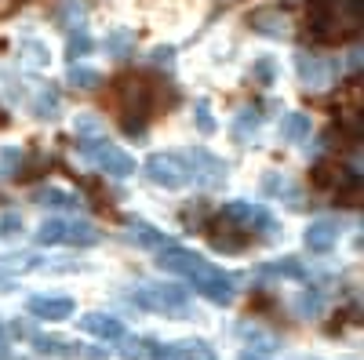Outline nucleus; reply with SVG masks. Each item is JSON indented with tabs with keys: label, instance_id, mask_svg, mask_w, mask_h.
I'll return each mask as SVG.
<instances>
[{
	"label": "nucleus",
	"instance_id": "nucleus-1",
	"mask_svg": "<svg viewBox=\"0 0 364 360\" xmlns=\"http://www.w3.org/2000/svg\"><path fill=\"white\" fill-rule=\"evenodd\" d=\"M306 11L317 44H343L360 33V0H310Z\"/></svg>",
	"mask_w": 364,
	"mask_h": 360
},
{
	"label": "nucleus",
	"instance_id": "nucleus-2",
	"mask_svg": "<svg viewBox=\"0 0 364 360\" xmlns=\"http://www.w3.org/2000/svg\"><path fill=\"white\" fill-rule=\"evenodd\" d=\"M113 106L120 113V124L132 131V138H142V124L149 116V106H154V87H149L142 77H120L113 84Z\"/></svg>",
	"mask_w": 364,
	"mask_h": 360
},
{
	"label": "nucleus",
	"instance_id": "nucleus-3",
	"mask_svg": "<svg viewBox=\"0 0 364 360\" xmlns=\"http://www.w3.org/2000/svg\"><path fill=\"white\" fill-rule=\"evenodd\" d=\"M135 302L149 313H161V317H190L186 288H178V284H146L135 291Z\"/></svg>",
	"mask_w": 364,
	"mask_h": 360
},
{
	"label": "nucleus",
	"instance_id": "nucleus-4",
	"mask_svg": "<svg viewBox=\"0 0 364 360\" xmlns=\"http://www.w3.org/2000/svg\"><path fill=\"white\" fill-rule=\"evenodd\" d=\"M80 153L95 164L99 171H106V175H113V178L135 175V157L124 153L120 146H113L109 138H84V142H80Z\"/></svg>",
	"mask_w": 364,
	"mask_h": 360
},
{
	"label": "nucleus",
	"instance_id": "nucleus-5",
	"mask_svg": "<svg viewBox=\"0 0 364 360\" xmlns=\"http://www.w3.org/2000/svg\"><path fill=\"white\" fill-rule=\"evenodd\" d=\"M223 215H230L240 229H245L248 236H255V240H277V236H281V222L273 219L266 207H259V204L233 200V204L223 207Z\"/></svg>",
	"mask_w": 364,
	"mask_h": 360
},
{
	"label": "nucleus",
	"instance_id": "nucleus-6",
	"mask_svg": "<svg viewBox=\"0 0 364 360\" xmlns=\"http://www.w3.org/2000/svg\"><path fill=\"white\" fill-rule=\"evenodd\" d=\"M146 178L154 186H164V190H182L190 186V171H186V160L178 153H154L146 160Z\"/></svg>",
	"mask_w": 364,
	"mask_h": 360
},
{
	"label": "nucleus",
	"instance_id": "nucleus-7",
	"mask_svg": "<svg viewBox=\"0 0 364 360\" xmlns=\"http://www.w3.org/2000/svg\"><path fill=\"white\" fill-rule=\"evenodd\" d=\"M190 284L204 295V298H211V302H219V306H230L233 302V295H237V277L233 273H223L219 266H204L200 273H193L190 277Z\"/></svg>",
	"mask_w": 364,
	"mask_h": 360
},
{
	"label": "nucleus",
	"instance_id": "nucleus-8",
	"mask_svg": "<svg viewBox=\"0 0 364 360\" xmlns=\"http://www.w3.org/2000/svg\"><path fill=\"white\" fill-rule=\"evenodd\" d=\"M182 160H186V171H190V178H193L197 186L219 190V186L226 182V164H223L215 153H208V149H190Z\"/></svg>",
	"mask_w": 364,
	"mask_h": 360
},
{
	"label": "nucleus",
	"instance_id": "nucleus-9",
	"mask_svg": "<svg viewBox=\"0 0 364 360\" xmlns=\"http://www.w3.org/2000/svg\"><path fill=\"white\" fill-rule=\"evenodd\" d=\"M154 262H157V269H164V273L186 277V280H190L193 273H200V269L208 266L204 255H197V251H190V248H178V244H168V251H157Z\"/></svg>",
	"mask_w": 364,
	"mask_h": 360
},
{
	"label": "nucleus",
	"instance_id": "nucleus-10",
	"mask_svg": "<svg viewBox=\"0 0 364 360\" xmlns=\"http://www.w3.org/2000/svg\"><path fill=\"white\" fill-rule=\"evenodd\" d=\"M77 310V302L70 295H29L26 298V313L37 317V320H48V324H63L70 320Z\"/></svg>",
	"mask_w": 364,
	"mask_h": 360
},
{
	"label": "nucleus",
	"instance_id": "nucleus-11",
	"mask_svg": "<svg viewBox=\"0 0 364 360\" xmlns=\"http://www.w3.org/2000/svg\"><path fill=\"white\" fill-rule=\"evenodd\" d=\"M295 70H299V80L306 84L310 92H321V87H328L331 77H336V62H328L321 55H310V51L295 55Z\"/></svg>",
	"mask_w": 364,
	"mask_h": 360
},
{
	"label": "nucleus",
	"instance_id": "nucleus-12",
	"mask_svg": "<svg viewBox=\"0 0 364 360\" xmlns=\"http://www.w3.org/2000/svg\"><path fill=\"white\" fill-rule=\"evenodd\" d=\"M343 226L336 219H317L306 226V233H302V244H306L310 255H328L331 248H336V240H339Z\"/></svg>",
	"mask_w": 364,
	"mask_h": 360
},
{
	"label": "nucleus",
	"instance_id": "nucleus-13",
	"mask_svg": "<svg viewBox=\"0 0 364 360\" xmlns=\"http://www.w3.org/2000/svg\"><path fill=\"white\" fill-rule=\"evenodd\" d=\"M208 236H211V244H215V248H223V251H240V248H245L248 244V233L245 229H240L230 215H215V219H211V229H208Z\"/></svg>",
	"mask_w": 364,
	"mask_h": 360
},
{
	"label": "nucleus",
	"instance_id": "nucleus-14",
	"mask_svg": "<svg viewBox=\"0 0 364 360\" xmlns=\"http://www.w3.org/2000/svg\"><path fill=\"white\" fill-rule=\"evenodd\" d=\"M77 327L84 335H95L102 342H117L120 335H124V324H120L117 317H109V313H87V317L77 320Z\"/></svg>",
	"mask_w": 364,
	"mask_h": 360
},
{
	"label": "nucleus",
	"instance_id": "nucleus-15",
	"mask_svg": "<svg viewBox=\"0 0 364 360\" xmlns=\"http://www.w3.org/2000/svg\"><path fill=\"white\" fill-rule=\"evenodd\" d=\"M252 29H255V33H262V37L281 40V37L291 33V22L281 11H259V15H252Z\"/></svg>",
	"mask_w": 364,
	"mask_h": 360
},
{
	"label": "nucleus",
	"instance_id": "nucleus-16",
	"mask_svg": "<svg viewBox=\"0 0 364 360\" xmlns=\"http://www.w3.org/2000/svg\"><path fill=\"white\" fill-rule=\"evenodd\" d=\"M99 229L91 226V222H77V219H66V226H63V244H70V248H91V244H99Z\"/></svg>",
	"mask_w": 364,
	"mask_h": 360
},
{
	"label": "nucleus",
	"instance_id": "nucleus-17",
	"mask_svg": "<svg viewBox=\"0 0 364 360\" xmlns=\"http://www.w3.org/2000/svg\"><path fill=\"white\" fill-rule=\"evenodd\" d=\"M310 135H314L310 113H284L281 116V138L284 142H306Z\"/></svg>",
	"mask_w": 364,
	"mask_h": 360
},
{
	"label": "nucleus",
	"instance_id": "nucleus-18",
	"mask_svg": "<svg viewBox=\"0 0 364 360\" xmlns=\"http://www.w3.org/2000/svg\"><path fill=\"white\" fill-rule=\"evenodd\" d=\"M262 193L266 197H273V200H288L291 207H299V197H295V186H291V178L288 175H281V171H266L262 175Z\"/></svg>",
	"mask_w": 364,
	"mask_h": 360
},
{
	"label": "nucleus",
	"instance_id": "nucleus-19",
	"mask_svg": "<svg viewBox=\"0 0 364 360\" xmlns=\"http://www.w3.org/2000/svg\"><path fill=\"white\" fill-rule=\"evenodd\" d=\"M128 233H132L135 244H139V248H146V251H154V248H168V244H171V240H168L161 229H154V226L142 222V219H132Z\"/></svg>",
	"mask_w": 364,
	"mask_h": 360
},
{
	"label": "nucleus",
	"instance_id": "nucleus-20",
	"mask_svg": "<svg viewBox=\"0 0 364 360\" xmlns=\"http://www.w3.org/2000/svg\"><path fill=\"white\" fill-rule=\"evenodd\" d=\"M37 204L58 207V212H80V197H77V193H66V190H58V186L41 190V193H37Z\"/></svg>",
	"mask_w": 364,
	"mask_h": 360
},
{
	"label": "nucleus",
	"instance_id": "nucleus-21",
	"mask_svg": "<svg viewBox=\"0 0 364 360\" xmlns=\"http://www.w3.org/2000/svg\"><path fill=\"white\" fill-rule=\"evenodd\" d=\"M259 273H266V277H291V280H306V266H302L299 258H281V262H266V266H259Z\"/></svg>",
	"mask_w": 364,
	"mask_h": 360
},
{
	"label": "nucleus",
	"instance_id": "nucleus-22",
	"mask_svg": "<svg viewBox=\"0 0 364 360\" xmlns=\"http://www.w3.org/2000/svg\"><path fill=\"white\" fill-rule=\"evenodd\" d=\"M135 51V33L132 29H113V33L106 37V55L109 58H128Z\"/></svg>",
	"mask_w": 364,
	"mask_h": 360
},
{
	"label": "nucleus",
	"instance_id": "nucleus-23",
	"mask_svg": "<svg viewBox=\"0 0 364 360\" xmlns=\"http://www.w3.org/2000/svg\"><path fill=\"white\" fill-rule=\"evenodd\" d=\"M18 58H22L26 66H33V70H44L51 62V55H48V48L41 40H22L18 44Z\"/></svg>",
	"mask_w": 364,
	"mask_h": 360
},
{
	"label": "nucleus",
	"instance_id": "nucleus-24",
	"mask_svg": "<svg viewBox=\"0 0 364 360\" xmlns=\"http://www.w3.org/2000/svg\"><path fill=\"white\" fill-rule=\"evenodd\" d=\"M175 360H215V349L200 339H186L175 346Z\"/></svg>",
	"mask_w": 364,
	"mask_h": 360
},
{
	"label": "nucleus",
	"instance_id": "nucleus-25",
	"mask_svg": "<svg viewBox=\"0 0 364 360\" xmlns=\"http://www.w3.org/2000/svg\"><path fill=\"white\" fill-rule=\"evenodd\" d=\"M339 182H343V168H339V164L321 160V164L314 168V186H321V190H339Z\"/></svg>",
	"mask_w": 364,
	"mask_h": 360
},
{
	"label": "nucleus",
	"instance_id": "nucleus-26",
	"mask_svg": "<svg viewBox=\"0 0 364 360\" xmlns=\"http://www.w3.org/2000/svg\"><path fill=\"white\" fill-rule=\"evenodd\" d=\"M255 131H259V113H252V109L237 113V120H233V138H237V142H252Z\"/></svg>",
	"mask_w": 364,
	"mask_h": 360
},
{
	"label": "nucleus",
	"instance_id": "nucleus-27",
	"mask_svg": "<svg viewBox=\"0 0 364 360\" xmlns=\"http://www.w3.org/2000/svg\"><path fill=\"white\" fill-rule=\"evenodd\" d=\"M70 84L80 87V92H95V87L102 84V73L91 70V66H70Z\"/></svg>",
	"mask_w": 364,
	"mask_h": 360
},
{
	"label": "nucleus",
	"instance_id": "nucleus-28",
	"mask_svg": "<svg viewBox=\"0 0 364 360\" xmlns=\"http://www.w3.org/2000/svg\"><path fill=\"white\" fill-rule=\"evenodd\" d=\"M33 113L44 116V120H55V116H58V92H55V87H41V92H37Z\"/></svg>",
	"mask_w": 364,
	"mask_h": 360
},
{
	"label": "nucleus",
	"instance_id": "nucleus-29",
	"mask_svg": "<svg viewBox=\"0 0 364 360\" xmlns=\"http://www.w3.org/2000/svg\"><path fill=\"white\" fill-rule=\"evenodd\" d=\"M120 356L124 360H149V342L154 339H128V335H120Z\"/></svg>",
	"mask_w": 364,
	"mask_h": 360
},
{
	"label": "nucleus",
	"instance_id": "nucleus-30",
	"mask_svg": "<svg viewBox=\"0 0 364 360\" xmlns=\"http://www.w3.org/2000/svg\"><path fill=\"white\" fill-rule=\"evenodd\" d=\"M73 131L80 135V142H84V138H106L102 120H99V116H91V113H80V116L73 120Z\"/></svg>",
	"mask_w": 364,
	"mask_h": 360
},
{
	"label": "nucleus",
	"instance_id": "nucleus-31",
	"mask_svg": "<svg viewBox=\"0 0 364 360\" xmlns=\"http://www.w3.org/2000/svg\"><path fill=\"white\" fill-rule=\"evenodd\" d=\"M248 349H252V353L269 356L273 349H277V342H273V335H269V332H259V327H252V332H248Z\"/></svg>",
	"mask_w": 364,
	"mask_h": 360
},
{
	"label": "nucleus",
	"instance_id": "nucleus-32",
	"mask_svg": "<svg viewBox=\"0 0 364 360\" xmlns=\"http://www.w3.org/2000/svg\"><path fill=\"white\" fill-rule=\"evenodd\" d=\"M18 164H22V153H18L15 146L0 149V171H4V175H18Z\"/></svg>",
	"mask_w": 364,
	"mask_h": 360
},
{
	"label": "nucleus",
	"instance_id": "nucleus-33",
	"mask_svg": "<svg viewBox=\"0 0 364 360\" xmlns=\"http://www.w3.org/2000/svg\"><path fill=\"white\" fill-rule=\"evenodd\" d=\"M18 233H22V215H18V212H4V215H0V236L11 240V236H18Z\"/></svg>",
	"mask_w": 364,
	"mask_h": 360
},
{
	"label": "nucleus",
	"instance_id": "nucleus-34",
	"mask_svg": "<svg viewBox=\"0 0 364 360\" xmlns=\"http://www.w3.org/2000/svg\"><path fill=\"white\" fill-rule=\"evenodd\" d=\"M193 116H197V128H200L204 135H211V131H215V116H211V106H208L204 99L193 106Z\"/></svg>",
	"mask_w": 364,
	"mask_h": 360
},
{
	"label": "nucleus",
	"instance_id": "nucleus-35",
	"mask_svg": "<svg viewBox=\"0 0 364 360\" xmlns=\"http://www.w3.org/2000/svg\"><path fill=\"white\" fill-rule=\"evenodd\" d=\"M295 306H299V313H302V317H321V295H317V291H310V295L302 291Z\"/></svg>",
	"mask_w": 364,
	"mask_h": 360
},
{
	"label": "nucleus",
	"instance_id": "nucleus-36",
	"mask_svg": "<svg viewBox=\"0 0 364 360\" xmlns=\"http://www.w3.org/2000/svg\"><path fill=\"white\" fill-rule=\"evenodd\" d=\"M255 80L259 84H273L277 80V62H273V58H259L255 62Z\"/></svg>",
	"mask_w": 364,
	"mask_h": 360
},
{
	"label": "nucleus",
	"instance_id": "nucleus-37",
	"mask_svg": "<svg viewBox=\"0 0 364 360\" xmlns=\"http://www.w3.org/2000/svg\"><path fill=\"white\" fill-rule=\"evenodd\" d=\"M70 356H77V360H106V349H99V346H80V342H70Z\"/></svg>",
	"mask_w": 364,
	"mask_h": 360
},
{
	"label": "nucleus",
	"instance_id": "nucleus-38",
	"mask_svg": "<svg viewBox=\"0 0 364 360\" xmlns=\"http://www.w3.org/2000/svg\"><path fill=\"white\" fill-rule=\"evenodd\" d=\"M91 48H95V40H91V37L84 33V29L70 37V58H80V55H87Z\"/></svg>",
	"mask_w": 364,
	"mask_h": 360
},
{
	"label": "nucleus",
	"instance_id": "nucleus-39",
	"mask_svg": "<svg viewBox=\"0 0 364 360\" xmlns=\"http://www.w3.org/2000/svg\"><path fill=\"white\" fill-rule=\"evenodd\" d=\"M58 18H63L66 26L80 22V18H84V4H80V0H66V4H63V11H58Z\"/></svg>",
	"mask_w": 364,
	"mask_h": 360
},
{
	"label": "nucleus",
	"instance_id": "nucleus-40",
	"mask_svg": "<svg viewBox=\"0 0 364 360\" xmlns=\"http://www.w3.org/2000/svg\"><path fill=\"white\" fill-rule=\"evenodd\" d=\"M149 360H175V346H164V342H149Z\"/></svg>",
	"mask_w": 364,
	"mask_h": 360
},
{
	"label": "nucleus",
	"instance_id": "nucleus-41",
	"mask_svg": "<svg viewBox=\"0 0 364 360\" xmlns=\"http://www.w3.org/2000/svg\"><path fill=\"white\" fill-rule=\"evenodd\" d=\"M154 62H171V48H164V51H154Z\"/></svg>",
	"mask_w": 364,
	"mask_h": 360
},
{
	"label": "nucleus",
	"instance_id": "nucleus-42",
	"mask_svg": "<svg viewBox=\"0 0 364 360\" xmlns=\"http://www.w3.org/2000/svg\"><path fill=\"white\" fill-rule=\"evenodd\" d=\"M237 360H269V356H262V353H252V349H245Z\"/></svg>",
	"mask_w": 364,
	"mask_h": 360
},
{
	"label": "nucleus",
	"instance_id": "nucleus-43",
	"mask_svg": "<svg viewBox=\"0 0 364 360\" xmlns=\"http://www.w3.org/2000/svg\"><path fill=\"white\" fill-rule=\"evenodd\" d=\"M4 353H8L4 349V327H0V360H4Z\"/></svg>",
	"mask_w": 364,
	"mask_h": 360
},
{
	"label": "nucleus",
	"instance_id": "nucleus-44",
	"mask_svg": "<svg viewBox=\"0 0 364 360\" xmlns=\"http://www.w3.org/2000/svg\"><path fill=\"white\" fill-rule=\"evenodd\" d=\"M4 124H8V113H4V109H0V128H4Z\"/></svg>",
	"mask_w": 364,
	"mask_h": 360
}]
</instances>
